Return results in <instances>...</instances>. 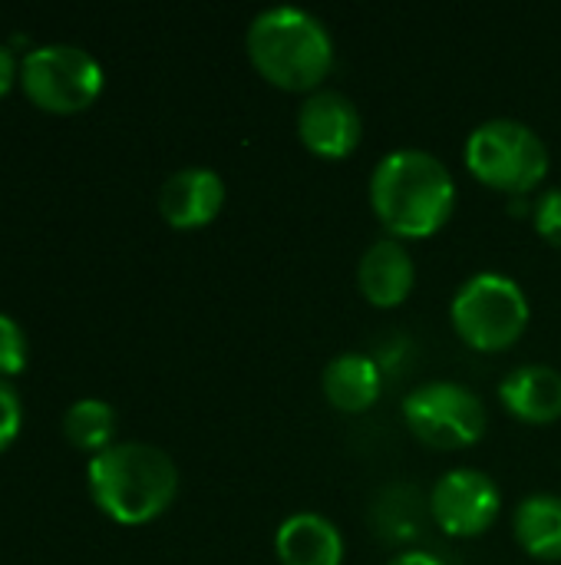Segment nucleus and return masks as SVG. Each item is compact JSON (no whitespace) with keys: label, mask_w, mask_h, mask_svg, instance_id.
<instances>
[{"label":"nucleus","mask_w":561,"mask_h":565,"mask_svg":"<svg viewBox=\"0 0 561 565\" xmlns=\"http://www.w3.org/2000/svg\"><path fill=\"white\" fill-rule=\"evenodd\" d=\"M370 209L393 238H430L456 209V179L430 149H390L370 172Z\"/></svg>","instance_id":"f257e3e1"},{"label":"nucleus","mask_w":561,"mask_h":565,"mask_svg":"<svg viewBox=\"0 0 561 565\" xmlns=\"http://www.w3.org/2000/svg\"><path fill=\"white\" fill-rule=\"evenodd\" d=\"M245 50L271 86L291 93L321 89L337 56L327 23L298 3L261 7L245 30Z\"/></svg>","instance_id":"f03ea898"},{"label":"nucleus","mask_w":561,"mask_h":565,"mask_svg":"<svg viewBox=\"0 0 561 565\" xmlns=\"http://www.w3.org/2000/svg\"><path fill=\"white\" fill-rule=\"evenodd\" d=\"M86 487L93 503L122 526L159 520L179 497L175 460L152 444L122 440L89 457Z\"/></svg>","instance_id":"7ed1b4c3"},{"label":"nucleus","mask_w":561,"mask_h":565,"mask_svg":"<svg viewBox=\"0 0 561 565\" xmlns=\"http://www.w3.org/2000/svg\"><path fill=\"white\" fill-rule=\"evenodd\" d=\"M529 318L532 308L522 285L503 271L470 275L450 301L453 331L473 351H486V354L513 348L526 334Z\"/></svg>","instance_id":"20e7f679"},{"label":"nucleus","mask_w":561,"mask_h":565,"mask_svg":"<svg viewBox=\"0 0 561 565\" xmlns=\"http://www.w3.org/2000/svg\"><path fill=\"white\" fill-rule=\"evenodd\" d=\"M466 166L483 185L506 195H526L549 175V146L529 122L493 116L470 132Z\"/></svg>","instance_id":"39448f33"},{"label":"nucleus","mask_w":561,"mask_h":565,"mask_svg":"<svg viewBox=\"0 0 561 565\" xmlns=\"http://www.w3.org/2000/svg\"><path fill=\"white\" fill-rule=\"evenodd\" d=\"M20 86L33 106L56 116L89 109L103 93V66L73 43L33 46L20 60Z\"/></svg>","instance_id":"423d86ee"},{"label":"nucleus","mask_w":561,"mask_h":565,"mask_svg":"<svg viewBox=\"0 0 561 565\" xmlns=\"http://www.w3.org/2000/svg\"><path fill=\"white\" fill-rule=\"evenodd\" d=\"M403 420L427 447L460 450L486 434V404L470 384L436 377L403 397Z\"/></svg>","instance_id":"0eeeda50"},{"label":"nucleus","mask_w":561,"mask_h":565,"mask_svg":"<svg viewBox=\"0 0 561 565\" xmlns=\"http://www.w3.org/2000/svg\"><path fill=\"white\" fill-rule=\"evenodd\" d=\"M430 513L436 526L456 540L483 536L503 513V490L479 467H453L433 483Z\"/></svg>","instance_id":"6e6552de"},{"label":"nucleus","mask_w":561,"mask_h":565,"mask_svg":"<svg viewBox=\"0 0 561 565\" xmlns=\"http://www.w3.org/2000/svg\"><path fill=\"white\" fill-rule=\"evenodd\" d=\"M294 129H298V139L304 142V149H311L314 156L344 159L360 146L364 116L347 93L321 86L301 99Z\"/></svg>","instance_id":"1a4fd4ad"},{"label":"nucleus","mask_w":561,"mask_h":565,"mask_svg":"<svg viewBox=\"0 0 561 565\" xmlns=\"http://www.w3.org/2000/svg\"><path fill=\"white\" fill-rule=\"evenodd\" d=\"M225 205V179L208 166L175 169L159 189V212L172 228H202Z\"/></svg>","instance_id":"9d476101"},{"label":"nucleus","mask_w":561,"mask_h":565,"mask_svg":"<svg viewBox=\"0 0 561 565\" xmlns=\"http://www.w3.org/2000/svg\"><path fill=\"white\" fill-rule=\"evenodd\" d=\"M413 281H417V265L407 242L384 235L364 248L357 262V285L374 308H397L400 301L410 298Z\"/></svg>","instance_id":"9b49d317"},{"label":"nucleus","mask_w":561,"mask_h":565,"mask_svg":"<svg viewBox=\"0 0 561 565\" xmlns=\"http://www.w3.org/2000/svg\"><path fill=\"white\" fill-rule=\"evenodd\" d=\"M274 553L284 565H341L344 533L334 520L314 510L291 513L274 533Z\"/></svg>","instance_id":"f8f14e48"},{"label":"nucleus","mask_w":561,"mask_h":565,"mask_svg":"<svg viewBox=\"0 0 561 565\" xmlns=\"http://www.w3.org/2000/svg\"><path fill=\"white\" fill-rule=\"evenodd\" d=\"M499 401L522 424H552L561 417V371L552 364H519L503 377Z\"/></svg>","instance_id":"ddd939ff"},{"label":"nucleus","mask_w":561,"mask_h":565,"mask_svg":"<svg viewBox=\"0 0 561 565\" xmlns=\"http://www.w3.org/2000/svg\"><path fill=\"white\" fill-rule=\"evenodd\" d=\"M321 391L327 404H334L344 414H364L370 411L384 394V374L377 361L364 351H341L327 361L321 371Z\"/></svg>","instance_id":"4468645a"},{"label":"nucleus","mask_w":561,"mask_h":565,"mask_svg":"<svg viewBox=\"0 0 561 565\" xmlns=\"http://www.w3.org/2000/svg\"><path fill=\"white\" fill-rule=\"evenodd\" d=\"M516 543L546 563H561V497L559 493H529L513 513Z\"/></svg>","instance_id":"2eb2a0df"},{"label":"nucleus","mask_w":561,"mask_h":565,"mask_svg":"<svg viewBox=\"0 0 561 565\" xmlns=\"http://www.w3.org/2000/svg\"><path fill=\"white\" fill-rule=\"evenodd\" d=\"M63 434L76 450H86L93 457L109 450L116 444V411H112V404H106L99 397L76 401L63 417Z\"/></svg>","instance_id":"dca6fc26"},{"label":"nucleus","mask_w":561,"mask_h":565,"mask_svg":"<svg viewBox=\"0 0 561 565\" xmlns=\"http://www.w3.org/2000/svg\"><path fill=\"white\" fill-rule=\"evenodd\" d=\"M23 367H26V334L10 315H0V377H13Z\"/></svg>","instance_id":"f3484780"},{"label":"nucleus","mask_w":561,"mask_h":565,"mask_svg":"<svg viewBox=\"0 0 561 565\" xmlns=\"http://www.w3.org/2000/svg\"><path fill=\"white\" fill-rule=\"evenodd\" d=\"M532 225H536V232H539L549 245L561 248V185L546 189V192L536 199V205H532Z\"/></svg>","instance_id":"a211bd4d"},{"label":"nucleus","mask_w":561,"mask_h":565,"mask_svg":"<svg viewBox=\"0 0 561 565\" xmlns=\"http://www.w3.org/2000/svg\"><path fill=\"white\" fill-rule=\"evenodd\" d=\"M20 427H23V404H20V394H17V387H13L7 377H0V454L17 440Z\"/></svg>","instance_id":"6ab92c4d"},{"label":"nucleus","mask_w":561,"mask_h":565,"mask_svg":"<svg viewBox=\"0 0 561 565\" xmlns=\"http://www.w3.org/2000/svg\"><path fill=\"white\" fill-rule=\"evenodd\" d=\"M17 76H20L17 56H13V50H10V46H3V43H0V99L13 89Z\"/></svg>","instance_id":"aec40b11"},{"label":"nucleus","mask_w":561,"mask_h":565,"mask_svg":"<svg viewBox=\"0 0 561 565\" xmlns=\"http://www.w3.org/2000/svg\"><path fill=\"white\" fill-rule=\"evenodd\" d=\"M387 565H446L443 559H436V556H430V553H423V550H407V553H397L393 559Z\"/></svg>","instance_id":"412c9836"}]
</instances>
